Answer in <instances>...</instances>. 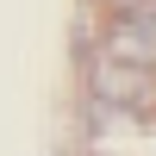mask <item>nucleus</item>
<instances>
[{"instance_id": "obj_1", "label": "nucleus", "mask_w": 156, "mask_h": 156, "mask_svg": "<svg viewBox=\"0 0 156 156\" xmlns=\"http://www.w3.org/2000/svg\"><path fill=\"white\" fill-rule=\"evenodd\" d=\"M87 87H94L100 112H150V106H156V81H150V69L119 62V56H106V50H100L94 69H87Z\"/></svg>"}, {"instance_id": "obj_2", "label": "nucleus", "mask_w": 156, "mask_h": 156, "mask_svg": "<svg viewBox=\"0 0 156 156\" xmlns=\"http://www.w3.org/2000/svg\"><path fill=\"white\" fill-rule=\"evenodd\" d=\"M106 56L137 62V69H156V0H137V6H125L119 19H112Z\"/></svg>"}, {"instance_id": "obj_3", "label": "nucleus", "mask_w": 156, "mask_h": 156, "mask_svg": "<svg viewBox=\"0 0 156 156\" xmlns=\"http://www.w3.org/2000/svg\"><path fill=\"white\" fill-rule=\"evenodd\" d=\"M112 6H137V0H112Z\"/></svg>"}]
</instances>
